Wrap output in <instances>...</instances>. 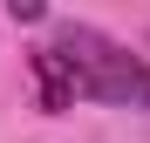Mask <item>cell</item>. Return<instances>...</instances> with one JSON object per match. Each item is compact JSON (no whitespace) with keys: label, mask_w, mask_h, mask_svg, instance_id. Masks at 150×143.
Masks as SVG:
<instances>
[{"label":"cell","mask_w":150,"mask_h":143,"mask_svg":"<svg viewBox=\"0 0 150 143\" xmlns=\"http://www.w3.org/2000/svg\"><path fill=\"white\" fill-rule=\"evenodd\" d=\"M48 48L62 55L75 95H89V102H116V109H150V68H143V55H130V48L109 41L103 27L62 20Z\"/></svg>","instance_id":"1"},{"label":"cell","mask_w":150,"mask_h":143,"mask_svg":"<svg viewBox=\"0 0 150 143\" xmlns=\"http://www.w3.org/2000/svg\"><path fill=\"white\" fill-rule=\"evenodd\" d=\"M28 68H34V89H41V109H48V116H62V109H75V102H82L55 48H34V55H28Z\"/></svg>","instance_id":"2"},{"label":"cell","mask_w":150,"mask_h":143,"mask_svg":"<svg viewBox=\"0 0 150 143\" xmlns=\"http://www.w3.org/2000/svg\"><path fill=\"white\" fill-rule=\"evenodd\" d=\"M7 14H14V20H48V7H41V0H14Z\"/></svg>","instance_id":"3"}]
</instances>
